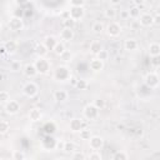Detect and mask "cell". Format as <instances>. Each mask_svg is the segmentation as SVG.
<instances>
[{
	"mask_svg": "<svg viewBox=\"0 0 160 160\" xmlns=\"http://www.w3.org/2000/svg\"><path fill=\"white\" fill-rule=\"evenodd\" d=\"M120 2H121V0H110V4L111 5H120Z\"/></svg>",
	"mask_w": 160,
	"mask_h": 160,
	"instance_id": "obj_52",
	"label": "cell"
},
{
	"mask_svg": "<svg viewBox=\"0 0 160 160\" xmlns=\"http://www.w3.org/2000/svg\"><path fill=\"white\" fill-rule=\"evenodd\" d=\"M130 28H131L132 30H136L138 28H140L139 21H138V20H132V21H131V24H130Z\"/></svg>",
	"mask_w": 160,
	"mask_h": 160,
	"instance_id": "obj_48",
	"label": "cell"
},
{
	"mask_svg": "<svg viewBox=\"0 0 160 160\" xmlns=\"http://www.w3.org/2000/svg\"><path fill=\"white\" fill-rule=\"evenodd\" d=\"M41 145H42V148H44L45 150H52V149H55L56 140H55L52 136H50V134H48V135L42 139Z\"/></svg>",
	"mask_w": 160,
	"mask_h": 160,
	"instance_id": "obj_13",
	"label": "cell"
},
{
	"mask_svg": "<svg viewBox=\"0 0 160 160\" xmlns=\"http://www.w3.org/2000/svg\"><path fill=\"white\" fill-rule=\"evenodd\" d=\"M0 84H1V81H0Z\"/></svg>",
	"mask_w": 160,
	"mask_h": 160,
	"instance_id": "obj_56",
	"label": "cell"
},
{
	"mask_svg": "<svg viewBox=\"0 0 160 160\" xmlns=\"http://www.w3.org/2000/svg\"><path fill=\"white\" fill-rule=\"evenodd\" d=\"M82 114L84 116L88 119V120H96L100 115V110L94 105V104H88L84 110H82Z\"/></svg>",
	"mask_w": 160,
	"mask_h": 160,
	"instance_id": "obj_3",
	"label": "cell"
},
{
	"mask_svg": "<svg viewBox=\"0 0 160 160\" xmlns=\"http://www.w3.org/2000/svg\"><path fill=\"white\" fill-rule=\"evenodd\" d=\"M9 100H10V94H9V91H6V90L0 91V102L6 104Z\"/></svg>",
	"mask_w": 160,
	"mask_h": 160,
	"instance_id": "obj_35",
	"label": "cell"
},
{
	"mask_svg": "<svg viewBox=\"0 0 160 160\" xmlns=\"http://www.w3.org/2000/svg\"><path fill=\"white\" fill-rule=\"evenodd\" d=\"M105 16H106L108 19H110V20L115 19V18H116V10H115L114 8H108V9L105 10Z\"/></svg>",
	"mask_w": 160,
	"mask_h": 160,
	"instance_id": "obj_32",
	"label": "cell"
},
{
	"mask_svg": "<svg viewBox=\"0 0 160 160\" xmlns=\"http://www.w3.org/2000/svg\"><path fill=\"white\" fill-rule=\"evenodd\" d=\"M64 151H66V152H74L75 151V144L71 142V141H65Z\"/></svg>",
	"mask_w": 160,
	"mask_h": 160,
	"instance_id": "obj_37",
	"label": "cell"
},
{
	"mask_svg": "<svg viewBox=\"0 0 160 160\" xmlns=\"http://www.w3.org/2000/svg\"><path fill=\"white\" fill-rule=\"evenodd\" d=\"M5 111H6L8 114H10V115L18 114V112L20 111V104H19V101L10 99V100L5 104Z\"/></svg>",
	"mask_w": 160,
	"mask_h": 160,
	"instance_id": "obj_9",
	"label": "cell"
},
{
	"mask_svg": "<svg viewBox=\"0 0 160 160\" xmlns=\"http://www.w3.org/2000/svg\"><path fill=\"white\" fill-rule=\"evenodd\" d=\"M75 24H76V21H75V20H72L70 16L62 20V26H64V28H70V29H74Z\"/></svg>",
	"mask_w": 160,
	"mask_h": 160,
	"instance_id": "obj_29",
	"label": "cell"
},
{
	"mask_svg": "<svg viewBox=\"0 0 160 160\" xmlns=\"http://www.w3.org/2000/svg\"><path fill=\"white\" fill-rule=\"evenodd\" d=\"M101 49H104V48H102V44H101L100 41H98V40H94V41L90 44V51H91L94 55H96Z\"/></svg>",
	"mask_w": 160,
	"mask_h": 160,
	"instance_id": "obj_23",
	"label": "cell"
},
{
	"mask_svg": "<svg viewBox=\"0 0 160 160\" xmlns=\"http://www.w3.org/2000/svg\"><path fill=\"white\" fill-rule=\"evenodd\" d=\"M22 92L24 95H26L28 98H34L38 95L39 92V86L34 82V81H28L24 86H22Z\"/></svg>",
	"mask_w": 160,
	"mask_h": 160,
	"instance_id": "obj_4",
	"label": "cell"
},
{
	"mask_svg": "<svg viewBox=\"0 0 160 160\" xmlns=\"http://www.w3.org/2000/svg\"><path fill=\"white\" fill-rule=\"evenodd\" d=\"M41 118H42V112H41L40 109L32 108V109L29 111V119H30L31 121H40Z\"/></svg>",
	"mask_w": 160,
	"mask_h": 160,
	"instance_id": "obj_18",
	"label": "cell"
},
{
	"mask_svg": "<svg viewBox=\"0 0 160 160\" xmlns=\"http://www.w3.org/2000/svg\"><path fill=\"white\" fill-rule=\"evenodd\" d=\"M141 15V12H140V6H132V8H130V10H129V16L131 18V19H134V20H136V19H139V16Z\"/></svg>",
	"mask_w": 160,
	"mask_h": 160,
	"instance_id": "obj_25",
	"label": "cell"
},
{
	"mask_svg": "<svg viewBox=\"0 0 160 160\" xmlns=\"http://www.w3.org/2000/svg\"><path fill=\"white\" fill-rule=\"evenodd\" d=\"M1 31H2V24L0 22V34H1Z\"/></svg>",
	"mask_w": 160,
	"mask_h": 160,
	"instance_id": "obj_54",
	"label": "cell"
},
{
	"mask_svg": "<svg viewBox=\"0 0 160 160\" xmlns=\"http://www.w3.org/2000/svg\"><path fill=\"white\" fill-rule=\"evenodd\" d=\"M64 145H65V141L64 140H56V145H55V149L56 150H64Z\"/></svg>",
	"mask_w": 160,
	"mask_h": 160,
	"instance_id": "obj_46",
	"label": "cell"
},
{
	"mask_svg": "<svg viewBox=\"0 0 160 160\" xmlns=\"http://www.w3.org/2000/svg\"><path fill=\"white\" fill-rule=\"evenodd\" d=\"M75 88H78L79 90H85L88 88V81L85 79H78V82H76Z\"/></svg>",
	"mask_w": 160,
	"mask_h": 160,
	"instance_id": "obj_36",
	"label": "cell"
},
{
	"mask_svg": "<svg viewBox=\"0 0 160 160\" xmlns=\"http://www.w3.org/2000/svg\"><path fill=\"white\" fill-rule=\"evenodd\" d=\"M69 98V94L66 90H62V89H59V90H55L54 91V100L58 101V102H62V101H66Z\"/></svg>",
	"mask_w": 160,
	"mask_h": 160,
	"instance_id": "obj_16",
	"label": "cell"
},
{
	"mask_svg": "<svg viewBox=\"0 0 160 160\" xmlns=\"http://www.w3.org/2000/svg\"><path fill=\"white\" fill-rule=\"evenodd\" d=\"M89 159H90V160H101L102 156H101V154H100L98 150H92V152L89 154Z\"/></svg>",
	"mask_w": 160,
	"mask_h": 160,
	"instance_id": "obj_40",
	"label": "cell"
},
{
	"mask_svg": "<svg viewBox=\"0 0 160 160\" xmlns=\"http://www.w3.org/2000/svg\"><path fill=\"white\" fill-rule=\"evenodd\" d=\"M9 29L11 31H20L24 29V21L19 16H12L10 20H9Z\"/></svg>",
	"mask_w": 160,
	"mask_h": 160,
	"instance_id": "obj_8",
	"label": "cell"
},
{
	"mask_svg": "<svg viewBox=\"0 0 160 160\" xmlns=\"http://www.w3.org/2000/svg\"><path fill=\"white\" fill-rule=\"evenodd\" d=\"M145 85L149 88V89H156L159 86V75L154 71L146 74L145 76Z\"/></svg>",
	"mask_w": 160,
	"mask_h": 160,
	"instance_id": "obj_7",
	"label": "cell"
},
{
	"mask_svg": "<svg viewBox=\"0 0 160 160\" xmlns=\"http://www.w3.org/2000/svg\"><path fill=\"white\" fill-rule=\"evenodd\" d=\"M56 42H58L56 38H55V36H52V35L46 36V38L44 39V41H42V44L46 46V49H48V50H52V49H54V46L56 45Z\"/></svg>",
	"mask_w": 160,
	"mask_h": 160,
	"instance_id": "obj_20",
	"label": "cell"
},
{
	"mask_svg": "<svg viewBox=\"0 0 160 160\" xmlns=\"http://www.w3.org/2000/svg\"><path fill=\"white\" fill-rule=\"evenodd\" d=\"M120 18H121L122 20L130 19V16H129V10H121V11H120Z\"/></svg>",
	"mask_w": 160,
	"mask_h": 160,
	"instance_id": "obj_45",
	"label": "cell"
},
{
	"mask_svg": "<svg viewBox=\"0 0 160 160\" xmlns=\"http://www.w3.org/2000/svg\"><path fill=\"white\" fill-rule=\"evenodd\" d=\"M122 31V26L116 22V21H111L108 26H106V34L110 36V38H116L121 34Z\"/></svg>",
	"mask_w": 160,
	"mask_h": 160,
	"instance_id": "obj_5",
	"label": "cell"
},
{
	"mask_svg": "<svg viewBox=\"0 0 160 160\" xmlns=\"http://www.w3.org/2000/svg\"><path fill=\"white\" fill-rule=\"evenodd\" d=\"M85 0H70V5L71 6H84Z\"/></svg>",
	"mask_w": 160,
	"mask_h": 160,
	"instance_id": "obj_44",
	"label": "cell"
},
{
	"mask_svg": "<svg viewBox=\"0 0 160 160\" xmlns=\"http://www.w3.org/2000/svg\"><path fill=\"white\" fill-rule=\"evenodd\" d=\"M91 30H92V32L94 34H101L104 30H105V28H104V24L102 22H100V21H95L94 24H92V26H91Z\"/></svg>",
	"mask_w": 160,
	"mask_h": 160,
	"instance_id": "obj_26",
	"label": "cell"
},
{
	"mask_svg": "<svg viewBox=\"0 0 160 160\" xmlns=\"http://www.w3.org/2000/svg\"><path fill=\"white\" fill-rule=\"evenodd\" d=\"M5 52H6L5 48H4V46H0V54H5Z\"/></svg>",
	"mask_w": 160,
	"mask_h": 160,
	"instance_id": "obj_53",
	"label": "cell"
},
{
	"mask_svg": "<svg viewBox=\"0 0 160 160\" xmlns=\"http://www.w3.org/2000/svg\"><path fill=\"white\" fill-rule=\"evenodd\" d=\"M84 128V121L81 119H78V118H72L69 122V129L72 131V132H79L81 129Z\"/></svg>",
	"mask_w": 160,
	"mask_h": 160,
	"instance_id": "obj_11",
	"label": "cell"
},
{
	"mask_svg": "<svg viewBox=\"0 0 160 160\" xmlns=\"http://www.w3.org/2000/svg\"><path fill=\"white\" fill-rule=\"evenodd\" d=\"M10 129V122L8 120H0V134L8 132Z\"/></svg>",
	"mask_w": 160,
	"mask_h": 160,
	"instance_id": "obj_28",
	"label": "cell"
},
{
	"mask_svg": "<svg viewBox=\"0 0 160 160\" xmlns=\"http://www.w3.org/2000/svg\"><path fill=\"white\" fill-rule=\"evenodd\" d=\"M132 4L135 6H141V5H144V0H132Z\"/></svg>",
	"mask_w": 160,
	"mask_h": 160,
	"instance_id": "obj_50",
	"label": "cell"
},
{
	"mask_svg": "<svg viewBox=\"0 0 160 160\" xmlns=\"http://www.w3.org/2000/svg\"><path fill=\"white\" fill-rule=\"evenodd\" d=\"M139 24H140V26H144V28H149V26H151L152 24H154V21H152V15L151 14H141L140 16H139Z\"/></svg>",
	"mask_w": 160,
	"mask_h": 160,
	"instance_id": "obj_14",
	"label": "cell"
},
{
	"mask_svg": "<svg viewBox=\"0 0 160 160\" xmlns=\"http://www.w3.org/2000/svg\"><path fill=\"white\" fill-rule=\"evenodd\" d=\"M79 132H80V138H81L82 140H89V139L91 138V135H92L90 129H81Z\"/></svg>",
	"mask_w": 160,
	"mask_h": 160,
	"instance_id": "obj_30",
	"label": "cell"
},
{
	"mask_svg": "<svg viewBox=\"0 0 160 160\" xmlns=\"http://www.w3.org/2000/svg\"><path fill=\"white\" fill-rule=\"evenodd\" d=\"M65 50H66V48H65L64 42H61V41H58V42H56V45H55V46H54V49H52V51H54L58 56H60Z\"/></svg>",
	"mask_w": 160,
	"mask_h": 160,
	"instance_id": "obj_27",
	"label": "cell"
},
{
	"mask_svg": "<svg viewBox=\"0 0 160 160\" xmlns=\"http://www.w3.org/2000/svg\"><path fill=\"white\" fill-rule=\"evenodd\" d=\"M69 16L72 20H75V21L81 20L85 16V9H84V6H71L70 10H69Z\"/></svg>",
	"mask_w": 160,
	"mask_h": 160,
	"instance_id": "obj_6",
	"label": "cell"
},
{
	"mask_svg": "<svg viewBox=\"0 0 160 160\" xmlns=\"http://www.w3.org/2000/svg\"><path fill=\"white\" fill-rule=\"evenodd\" d=\"M92 104H94V105H95V106H96L99 110H102V109L105 108V105H106L105 100H104V99H100V98H99V99H95Z\"/></svg>",
	"mask_w": 160,
	"mask_h": 160,
	"instance_id": "obj_38",
	"label": "cell"
},
{
	"mask_svg": "<svg viewBox=\"0 0 160 160\" xmlns=\"http://www.w3.org/2000/svg\"><path fill=\"white\" fill-rule=\"evenodd\" d=\"M25 158H26V155L21 150H14V152H12V159L14 160H24Z\"/></svg>",
	"mask_w": 160,
	"mask_h": 160,
	"instance_id": "obj_34",
	"label": "cell"
},
{
	"mask_svg": "<svg viewBox=\"0 0 160 160\" xmlns=\"http://www.w3.org/2000/svg\"><path fill=\"white\" fill-rule=\"evenodd\" d=\"M138 46H139L138 41H136L135 39H132V38H129V39H126V40L124 41V48H125V50H128V51H135V50L138 49Z\"/></svg>",
	"mask_w": 160,
	"mask_h": 160,
	"instance_id": "obj_17",
	"label": "cell"
},
{
	"mask_svg": "<svg viewBox=\"0 0 160 160\" xmlns=\"http://www.w3.org/2000/svg\"><path fill=\"white\" fill-rule=\"evenodd\" d=\"M70 76H71V71L65 65H60L54 70V79L56 81H66L70 79Z\"/></svg>",
	"mask_w": 160,
	"mask_h": 160,
	"instance_id": "obj_1",
	"label": "cell"
},
{
	"mask_svg": "<svg viewBox=\"0 0 160 160\" xmlns=\"http://www.w3.org/2000/svg\"><path fill=\"white\" fill-rule=\"evenodd\" d=\"M14 2H15L18 6H22V5L28 4V2H29V0H14Z\"/></svg>",
	"mask_w": 160,
	"mask_h": 160,
	"instance_id": "obj_49",
	"label": "cell"
},
{
	"mask_svg": "<svg viewBox=\"0 0 160 160\" xmlns=\"http://www.w3.org/2000/svg\"><path fill=\"white\" fill-rule=\"evenodd\" d=\"M88 141H89L90 149H92V150H99L104 145V139L101 136H99V135H91V138Z\"/></svg>",
	"mask_w": 160,
	"mask_h": 160,
	"instance_id": "obj_10",
	"label": "cell"
},
{
	"mask_svg": "<svg viewBox=\"0 0 160 160\" xmlns=\"http://www.w3.org/2000/svg\"><path fill=\"white\" fill-rule=\"evenodd\" d=\"M4 48H5V50H6L8 54H14L18 50V42L15 40H8L4 44Z\"/></svg>",
	"mask_w": 160,
	"mask_h": 160,
	"instance_id": "obj_21",
	"label": "cell"
},
{
	"mask_svg": "<svg viewBox=\"0 0 160 160\" xmlns=\"http://www.w3.org/2000/svg\"><path fill=\"white\" fill-rule=\"evenodd\" d=\"M74 36H75L74 30L70 28H62V30L60 31V39L62 41H71L74 39Z\"/></svg>",
	"mask_w": 160,
	"mask_h": 160,
	"instance_id": "obj_15",
	"label": "cell"
},
{
	"mask_svg": "<svg viewBox=\"0 0 160 160\" xmlns=\"http://www.w3.org/2000/svg\"><path fill=\"white\" fill-rule=\"evenodd\" d=\"M48 51H49V50L46 49V46H45L42 42H40V44H38V45L35 46V52H36L38 56H46Z\"/></svg>",
	"mask_w": 160,
	"mask_h": 160,
	"instance_id": "obj_24",
	"label": "cell"
},
{
	"mask_svg": "<svg viewBox=\"0 0 160 160\" xmlns=\"http://www.w3.org/2000/svg\"><path fill=\"white\" fill-rule=\"evenodd\" d=\"M10 69H11L12 71H20V69H21V62H20V61H12V62L10 64Z\"/></svg>",
	"mask_w": 160,
	"mask_h": 160,
	"instance_id": "obj_42",
	"label": "cell"
},
{
	"mask_svg": "<svg viewBox=\"0 0 160 160\" xmlns=\"http://www.w3.org/2000/svg\"><path fill=\"white\" fill-rule=\"evenodd\" d=\"M34 65L38 70V74H40V75L48 74L50 70V62H49V60L45 59V56H38V59L34 61Z\"/></svg>",
	"mask_w": 160,
	"mask_h": 160,
	"instance_id": "obj_2",
	"label": "cell"
},
{
	"mask_svg": "<svg viewBox=\"0 0 160 160\" xmlns=\"http://www.w3.org/2000/svg\"><path fill=\"white\" fill-rule=\"evenodd\" d=\"M152 21H154L155 25H159L160 24V14L159 12H156L155 15H152Z\"/></svg>",
	"mask_w": 160,
	"mask_h": 160,
	"instance_id": "obj_47",
	"label": "cell"
},
{
	"mask_svg": "<svg viewBox=\"0 0 160 160\" xmlns=\"http://www.w3.org/2000/svg\"><path fill=\"white\" fill-rule=\"evenodd\" d=\"M96 58H98V59H100V60H102V61L108 60V59H109V52H108V50L101 49V50L96 54Z\"/></svg>",
	"mask_w": 160,
	"mask_h": 160,
	"instance_id": "obj_33",
	"label": "cell"
},
{
	"mask_svg": "<svg viewBox=\"0 0 160 160\" xmlns=\"http://www.w3.org/2000/svg\"><path fill=\"white\" fill-rule=\"evenodd\" d=\"M149 55L150 56H156L160 55V45L158 42H151L149 45Z\"/></svg>",
	"mask_w": 160,
	"mask_h": 160,
	"instance_id": "obj_22",
	"label": "cell"
},
{
	"mask_svg": "<svg viewBox=\"0 0 160 160\" xmlns=\"http://www.w3.org/2000/svg\"><path fill=\"white\" fill-rule=\"evenodd\" d=\"M151 64L158 68L160 65V55H156V56H151Z\"/></svg>",
	"mask_w": 160,
	"mask_h": 160,
	"instance_id": "obj_43",
	"label": "cell"
},
{
	"mask_svg": "<svg viewBox=\"0 0 160 160\" xmlns=\"http://www.w3.org/2000/svg\"><path fill=\"white\" fill-rule=\"evenodd\" d=\"M112 159H114V160H126V159H129V155H128L125 151H116V152L114 154Z\"/></svg>",
	"mask_w": 160,
	"mask_h": 160,
	"instance_id": "obj_31",
	"label": "cell"
},
{
	"mask_svg": "<svg viewBox=\"0 0 160 160\" xmlns=\"http://www.w3.org/2000/svg\"><path fill=\"white\" fill-rule=\"evenodd\" d=\"M69 80H70V82H71V85H72V86H75V85H76V82H78V79H76L75 76H72V75L70 76V79H69Z\"/></svg>",
	"mask_w": 160,
	"mask_h": 160,
	"instance_id": "obj_51",
	"label": "cell"
},
{
	"mask_svg": "<svg viewBox=\"0 0 160 160\" xmlns=\"http://www.w3.org/2000/svg\"><path fill=\"white\" fill-rule=\"evenodd\" d=\"M60 58H61L64 61H71V59H72V54H71L69 50H65V51L60 55Z\"/></svg>",
	"mask_w": 160,
	"mask_h": 160,
	"instance_id": "obj_41",
	"label": "cell"
},
{
	"mask_svg": "<svg viewBox=\"0 0 160 160\" xmlns=\"http://www.w3.org/2000/svg\"><path fill=\"white\" fill-rule=\"evenodd\" d=\"M2 78H4V76H2V75H0V81L2 80Z\"/></svg>",
	"mask_w": 160,
	"mask_h": 160,
	"instance_id": "obj_55",
	"label": "cell"
},
{
	"mask_svg": "<svg viewBox=\"0 0 160 160\" xmlns=\"http://www.w3.org/2000/svg\"><path fill=\"white\" fill-rule=\"evenodd\" d=\"M71 158H72L74 160H84V159L86 158V155H85L82 151H74Z\"/></svg>",
	"mask_w": 160,
	"mask_h": 160,
	"instance_id": "obj_39",
	"label": "cell"
},
{
	"mask_svg": "<svg viewBox=\"0 0 160 160\" xmlns=\"http://www.w3.org/2000/svg\"><path fill=\"white\" fill-rule=\"evenodd\" d=\"M24 74H25L28 78H35V76L38 75V70H36V68H35L34 64H28V65H25V68H24Z\"/></svg>",
	"mask_w": 160,
	"mask_h": 160,
	"instance_id": "obj_19",
	"label": "cell"
},
{
	"mask_svg": "<svg viewBox=\"0 0 160 160\" xmlns=\"http://www.w3.org/2000/svg\"><path fill=\"white\" fill-rule=\"evenodd\" d=\"M89 68H90L91 71H94V72H99V71H101V70L104 69V61L100 60V59H98V58H94V59L90 60V62H89Z\"/></svg>",
	"mask_w": 160,
	"mask_h": 160,
	"instance_id": "obj_12",
	"label": "cell"
}]
</instances>
